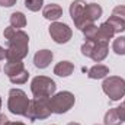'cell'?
<instances>
[{"mask_svg":"<svg viewBox=\"0 0 125 125\" xmlns=\"http://www.w3.org/2000/svg\"><path fill=\"white\" fill-rule=\"evenodd\" d=\"M4 38L9 42V48L6 50L7 61H22L29 51V36L22 29H15L13 26H7L3 32Z\"/></svg>","mask_w":125,"mask_h":125,"instance_id":"1","label":"cell"},{"mask_svg":"<svg viewBox=\"0 0 125 125\" xmlns=\"http://www.w3.org/2000/svg\"><path fill=\"white\" fill-rule=\"evenodd\" d=\"M31 100L28 99L26 93L21 89H12L9 92V100H7V108L13 115H26L28 108H29Z\"/></svg>","mask_w":125,"mask_h":125,"instance_id":"2","label":"cell"},{"mask_svg":"<svg viewBox=\"0 0 125 125\" xmlns=\"http://www.w3.org/2000/svg\"><path fill=\"white\" fill-rule=\"evenodd\" d=\"M48 103H50V109L52 114H65L68 112L74 103H76V97L71 92H60L57 94H52L50 99H48Z\"/></svg>","mask_w":125,"mask_h":125,"instance_id":"3","label":"cell"},{"mask_svg":"<svg viewBox=\"0 0 125 125\" xmlns=\"http://www.w3.org/2000/svg\"><path fill=\"white\" fill-rule=\"evenodd\" d=\"M55 82L45 76H36L33 77L31 83V90L33 97H51L55 93Z\"/></svg>","mask_w":125,"mask_h":125,"instance_id":"4","label":"cell"},{"mask_svg":"<svg viewBox=\"0 0 125 125\" xmlns=\"http://www.w3.org/2000/svg\"><path fill=\"white\" fill-rule=\"evenodd\" d=\"M102 89L111 100H119L125 96V80L118 76H109L103 80Z\"/></svg>","mask_w":125,"mask_h":125,"instance_id":"5","label":"cell"},{"mask_svg":"<svg viewBox=\"0 0 125 125\" xmlns=\"http://www.w3.org/2000/svg\"><path fill=\"white\" fill-rule=\"evenodd\" d=\"M50 97H35L31 100L28 112H26V118L29 121H36V119H47L52 112L50 109V103H48Z\"/></svg>","mask_w":125,"mask_h":125,"instance_id":"6","label":"cell"},{"mask_svg":"<svg viewBox=\"0 0 125 125\" xmlns=\"http://www.w3.org/2000/svg\"><path fill=\"white\" fill-rule=\"evenodd\" d=\"M48 32H50L51 38L54 39V42H57V44H67L73 35L71 28L62 22H52L50 25Z\"/></svg>","mask_w":125,"mask_h":125,"instance_id":"7","label":"cell"},{"mask_svg":"<svg viewBox=\"0 0 125 125\" xmlns=\"http://www.w3.org/2000/svg\"><path fill=\"white\" fill-rule=\"evenodd\" d=\"M102 12H103V10H102V7H100L97 3L86 4L84 12H83V16H82V19H80V22L77 23V26H76V28L83 29V28H86L87 25L94 23V22L102 16Z\"/></svg>","mask_w":125,"mask_h":125,"instance_id":"8","label":"cell"},{"mask_svg":"<svg viewBox=\"0 0 125 125\" xmlns=\"http://www.w3.org/2000/svg\"><path fill=\"white\" fill-rule=\"evenodd\" d=\"M54 54L50 50H39L35 55H33V64L38 68H47L50 65V62L52 61Z\"/></svg>","mask_w":125,"mask_h":125,"instance_id":"9","label":"cell"},{"mask_svg":"<svg viewBox=\"0 0 125 125\" xmlns=\"http://www.w3.org/2000/svg\"><path fill=\"white\" fill-rule=\"evenodd\" d=\"M108 51H109V45L106 41H96L94 42V48H93V52L90 55V58L96 62H100L103 61L108 55Z\"/></svg>","mask_w":125,"mask_h":125,"instance_id":"10","label":"cell"},{"mask_svg":"<svg viewBox=\"0 0 125 125\" xmlns=\"http://www.w3.org/2000/svg\"><path fill=\"white\" fill-rule=\"evenodd\" d=\"M84 7H86V1L84 0H74L70 4V16H71V19H73L76 26H77V23L80 22V19L83 16Z\"/></svg>","mask_w":125,"mask_h":125,"instance_id":"11","label":"cell"},{"mask_svg":"<svg viewBox=\"0 0 125 125\" xmlns=\"http://www.w3.org/2000/svg\"><path fill=\"white\" fill-rule=\"evenodd\" d=\"M42 15H44L45 19L55 22L57 19H60L62 16V9H61V6L57 4V3H50V4H47V6L44 7Z\"/></svg>","mask_w":125,"mask_h":125,"instance_id":"12","label":"cell"},{"mask_svg":"<svg viewBox=\"0 0 125 125\" xmlns=\"http://www.w3.org/2000/svg\"><path fill=\"white\" fill-rule=\"evenodd\" d=\"M115 35L114 28L108 23V22H103L99 28H97V33H96V39L94 41H109L112 36Z\"/></svg>","mask_w":125,"mask_h":125,"instance_id":"13","label":"cell"},{"mask_svg":"<svg viewBox=\"0 0 125 125\" xmlns=\"http://www.w3.org/2000/svg\"><path fill=\"white\" fill-rule=\"evenodd\" d=\"M73 71H74V64L70 61H60L54 67V74L60 77H68Z\"/></svg>","mask_w":125,"mask_h":125,"instance_id":"14","label":"cell"},{"mask_svg":"<svg viewBox=\"0 0 125 125\" xmlns=\"http://www.w3.org/2000/svg\"><path fill=\"white\" fill-rule=\"evenodd\" d=\"M109 74V68L103 64H96L92 68H89L87 71V76L89 79H93V80H99V79H103Z\"/></svg>","mask_w":125,"mask_h":125,"instance_id":"15","label":"cell"},{"mask_svg":"<svg viewBox=\"0 0 125 125\" xmlns=\"http://www.w3.org/2000/svg\"><path fill=\"white\" fill-rule=\"evenodd\" d=\"M23 70H25V67H23V62L22 61H7L6 65H4V73L7 74L9 79L16 76L18 73H21Z\"/></svg>","mask_w":125,"mask_h":125,"instance_id":"16","label":"cell"},{"mask_svg":"<svg viewBox=\"0 0 125 125\" xmlns=\"http://www.w3.org/2000/svg\"><path fill=\"white\" fill-rule=\"evenodd\" d=\"M10 26H13L15 29H21L26 26V16L22 12H15L10 15Z\"/></svg>","mask_w":125,"mask_h":125,"instance_id":"17","label":"cell"},{"mask_svg":"<svg viewBox=\"0 0 125 125\" xmlns=\"http://www.w3.org/2000/svg\"><path fill=\"white\" fill-rule=\"evenodd\" d=\"M103 124H105V125H121V124H122V121H121V118H119V115H118L116 108L109 109V111L105 114Z\"/></svg>","mask_w":125,"mask_h":125,"instance_id":"18","label":"cell"},{"mask_svg":"<svg viewBox=\"0 0 125 125\" xmlns=\"http://www.w3.org/2000/svg\"><path fill=\"white\" fill-rule=\"evenodd\" d=\"M106 22L114 28V32H115V33H118V32L121 33V32L125 31V21H122V19L118 18V16H114V15H112Z\"/></svg>","mask_w":125,"mask_h":125,"instance_id":"19","label":"cell"},{"mask_svg":"<svg viewBox=\"0 0 125 125\" xmlns=\"http://www.w3.org/2000/svg\"><path fill=\"white\" fill-rule=\"evenodd\" d=\"M112 50L115 54L118 55H125V36H118L114 44H112Z\"/></svg>","mask_w":125,"mask_h":125,"instance_id":"20","label":"cell"},{"mask_svg":"<svg viewBox=\"0 0 125 125\" xmlns=\"http://www.w3.org/2000/svg\"><path fill=\"white\" fill-rule=\"evenodd\" d=\"M28 79H29V73H28V70H23V71L18 73L16 76L10 77L9 80H10L13 84H23V83H26V82H28Z\"/></svg>","mask_w":125,"mask_h":125,"instance_id":"21","label":"cell"},{"mask_svg":"<svg viewBox=\"0 0 125 125\" xmlns=\"http://www.w3.org/2000/svg\"><path fill=\"white\" fill-rule=\"evenodd\" d=\"M83 32V35H84V38L86 39H96V33H97V26L92 23V25H87L86 28H83L82 29Z\"/></svg>","mask_w":125,"mask_h":125,"instance_id":"22","label":"cell"},{"mask_svg":"<svg viewBox=\"0 0 125 125\" xmlns=\"http://www.w3.org/2000/svg\"><path fill=\"white\" fill-rule=\"evenodd\" d=\"M94 39H86V42L82 45V54L84 57H90L92 52H93V48H94Z\"/></svg>","mask_w":125,"mask_h":125,"instance_id":"23","label":"cell"},{"mask_svg":"<svg viewBox=\"0 0 125 125\" xmlns=\"http://www.w3.org/2000/svg\"><path fill=\"white\" fill-rule=\"evenodd\" d=\"M44 4V0H25V7L31 12H38Z\"/></svg>","mask_w":125,"mask_h":125,"instance_id":"24","label":"cell"},{"mask_svg":"<svg viewBox=\"0 0 125 125\" xmlns=\"http://www.w3.org/2000/svg\"><path fill=\"white\" fill-rule=\"evenodd\" d=\"M112 15H114V16H118V18H121L122 21H125V6H116V7L114 9Z\"/></svg>","mask_w":125,"mask_h":125,"instance_id":"25","label":"cell"},{"mask_svg":"<svg viewBox=\"0 0 125 125\" xmlns=\"http://www.w3.org/2000/svg\"><path fill=\"white\" fill-rule=\"evenodd\" d=\"M116 111H118V115H119L121 121L125 122V105H124V103H122L121 106H118V108H116Z\"/></svg>","mask_w":125,"mask_h":125,"instance_id":"26","label":"cell"},{"mask_svg":"<svg viewBox=\"0 0 125 125\" xmlns=\"http://www.w3.org/2000/svg\"><path fill=\"white\" fill-rule=\"evenodd\" d=\"M16 4V0H0V6L3 7H12Z\"/></svg>","mask_w":125,"mask_h":125,"instance_id":"27","label":"cell"},{"mask_svg":"<svg viewBox=\"0 0 125 125\" xmlns=\"http://www.w3.org/2000/svg\"><path fill=\"white\" fill-rule=\"evenodd\" d=\"M0 125H9V119H7V116L3 115V114H0Z\"/></svg>","mask_w":125,"mask_h":125,"instance_id":"28","label":"cell"},{"mask_svg":"<svg viewBox=\"0 0 125 125\" xmlns=\"http://www.w3.org/2000/svg\"><path fill=\"white\" fill-rule=\"evenodd\" d=\"M4 58H6V50L0 47V60H4Z\"/></svg>","mask_w":125,"mask_h":125,"instance_id":"29","label":"cell"},{"mask_svg":"<svg viewBox=\"0 0 125 125\" xmlns=\"http://www.w3.org/2000/svg\"><path fill=\"white\" fill-rule=\"evenodd\" d=\"M9 125H25L23 122H9Z\"/></svg>","mask_w":125,"mask_h":125,"instance_id":"30","label":"cell"},{"mask_svg":"<svg viewBox=\"0 0 125 125\" xmlns=\"http://www.w3.org/2000/svg\"><path fill=\"white\" fill-rule=\"evenodd\" d=\"M67 125H80V124H77V122H70V124H67Z\"/></svg>","mask_w":125,"mask_h":125,"instance_id":"31","label":"cell"},{"mask_svg":"<svg viewBox=\"0 0 125 125\" xmlns=\"http://www.w3.org/2000/svg\"><path fill=\"white\" fill-rule=\"evenodd\" d=\"M0 109H1V97H0Z\"/></svg>","mask_w":125,"mask_h":125,"instance_id":"32","label":"cell"},{"mask_svg":"<svg viewBox=\"0 0 125 125\" xmlns=\"http://www.w3.org/2000/svg\"><path fill=\"white\" fill-rule=\"evenodd\" d=\"M96 125H99V124H96Z\"/></svg>","mask_w":125,"mask_h":125,"instance_id":"33","label":"cell"},{"mask_svg":"<svg viewBox=\"0 0 125 125\" xmlns=\"http://www.w3.org/2000/svg\"><path fill=\"white\" fill-rule=\"evenodd\" d=\"M124 105H125V102H124Z\"/></svg>","mask_w":125,"mask_h":125,"instance_id":"34","label":"cell"}]
</instances>
